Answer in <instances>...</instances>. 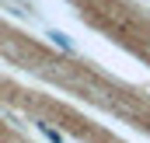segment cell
Segmentation results:
<instances>
[{
  "instance_id": "7a4b0ae2",
  "label": "cell",
  "mask_w": 150,
  "mask_h": 143,
  "mask_svg": "<svg viewBox=\"0 0 150 143\" xmlns=\"http://www.w3.org/2000/svg\"><path fill=\"white\" fill-rule=\"evenodd\" d=\"M52 38H56V42H59V45H63L67 52H74V42H70V38H67V35H59V32H52Z\"/></svg>"
},
{
  "instance_id": "6da1fadb",
  "label": "cell",
  "mask_w": 150,
  "mask_h": 143,
  "mask_svg": "<svg viewBox=\"0 0 150 143\" xmlns=\"http://www.w3.org/2000/svg\"><path fill=\"white\" fill-rule=\"evenodd\" d=\"M38 129H42V136H45V140H52V143H63V136H59V133H56L52 126H45V122H38Z\"/></svg>"
}]
</instances>
